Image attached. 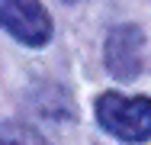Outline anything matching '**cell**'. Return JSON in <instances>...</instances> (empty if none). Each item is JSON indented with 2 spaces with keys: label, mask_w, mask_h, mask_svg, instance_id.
I'll return each instance as SVG.
<instances>
[{
  "label": "cell",
  "mask_w": 151,
  "mask_h": 145,
  "mask_svg": "<svg viewBox=\"0 0 151 145\" xmlns=\"http://www.w3.org/2000/svg\"><path fill=\"white\" fill-rule=\"evenodd\" d=\"M142 52H145V39H142V29L138 26L125 23V26L109 29L103 58H106V68H109L113 78H119V81L138 78V71H142Z\"/></svg>",
  "instance_id": "3"
},
{
  "label": "cell",
  "mask_w": 151,
  "mask_h": 145,
  "mask_svg": "<svg viewBox=\"0 0 151 145\" xmlns=\"http://www.w3.org/2000/svg\"><path fill=\"white\" fill-rule=\"evenodd\" d=\"M96 123L119 142H148L151 139V97H129L106 90L96 100Z\"/></svg>",
  "instance_id": "1"
},
{
  "label": "cell",
  "mask_w": 151,
  "mask_h": 145,
  "mask_svg": "<svg viewBox=\"0 0 151 145\" xmlns=\"http://www.w3.org/2000/svg\"><path fill=\"white\" fill-rule=\"evenodd\" d=\"M0 145H48L35 129L19 126V123H3L0 129Z\"/></svg>",
  "instance_id": "4"
},
{
  "label": "cell",
  "mask_w": 151,
  "mask_h": 145,
  "mask_svg": "<svg viewBox=\"0 0 151 145\" xmlns=\"http://www.w3.org/2000/svg\"><path fill=\"white\" fill-rule=\"evenodd\" d=\"M0 23L23 45H45L52 39V16L39 0H0Z\"/></svg>",
  "instance_id": "2"
}]
</instances>
